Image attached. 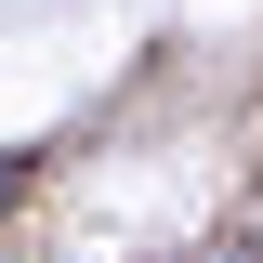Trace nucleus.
I'll return each mask as SVG.
<instances>
[{"mask_svg":"<svg viewBox=\"0 0 263 263\" xmlns=\"http://www.w3.org/2000/svg\"><path fill=\"white\" fill-rule=\"evenodd\" d=\"M0 211H13V158H0Z\"/></svg>","mask_w":263,"mask_h":263,"instance_id":"nucleus-1","label":"nucleus"}]
</instances>
